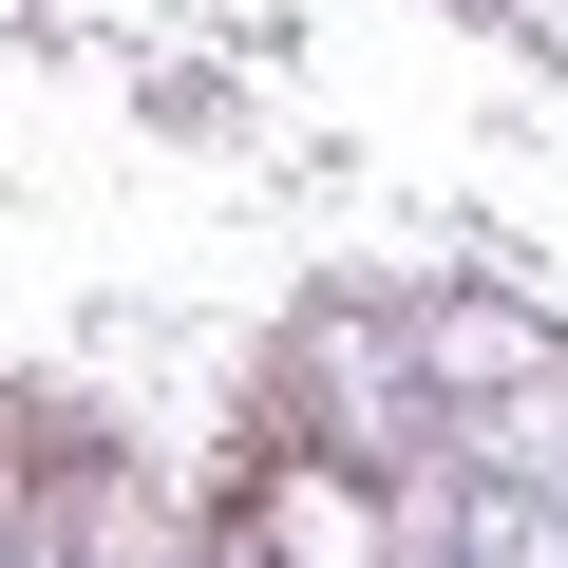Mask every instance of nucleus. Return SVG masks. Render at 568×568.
I'll return each instance as SVG.
<instances>
[{
	"label": "nucleus",
	"instance_id": "nucleus-1",
	"mask_svg": "<svg viewBox=\"0 0 568 568\" xmlns=\"http://www.w3.org/2000/svg\"><path fill=\"white\" fill-rule=\"evenodd\" d=\"M20 568H227L114 436H77L58 398H39V474H20Z\"/></svg>",
	"mask_w": 568,
	"mask_h": 568
},
{
	"label": "nucleus",
	"instance_id": "nucleus-2",
	"mask_svg": "<svg viewBox=\"0 0 568 568\" xmlns=\"http://www.w3.org/2000/svg\"><path fill=\"white\" fill-rule=\"evenodd\" d=\"M474 20H511L530 58H568V0H474Z\"/></svg>",
	"mask_w": 568,
	"mask_h": 568
},
{
	"label": "nucleus",
	"instance_id": "nucleus-3",
	"mask_svg": "<svg viewBox=\"0 0 568 568\" xmlns=\"http://www.w3.org/2000/svg\"><path fill=\"white\" fill-rule=\"evenodd\" d=\"M0 417H20V379H0Z\"/></svg>",
	"mask_w": 568,
	"mask_h": 568
}]
</instances>
